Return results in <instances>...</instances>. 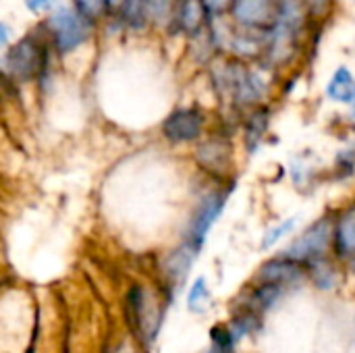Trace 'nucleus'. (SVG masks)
I'll list each match as a JSON object with an SVG mask.
<instances>
[{"label": "nucleus", "instance_id": "nucleus-29", "mask_svg": "<svg viewBox=\"0 0 355 353\" xmlns=\"http://www.w3.org/2000/svg\"><path fill=\"white\" fill-rule=\"evenodd\" d=\"M354 268H355V262H354Z\"/></svg>", "mask_w": 355, "mask_h": 353}, {"label": "nucleus", "instance_id": "nucleus-26", "mask_svg": "<svg viewBox=\"0 0 355 353\" xmlns=\"http://www.w3.org/2000/svg\"><path fill=\"white\" fill-rule=\"evenodd\" d=\"M12 44V29L6 21H0V54Z\"/></svg>", "mask_w": 355, "mask_h": 353}, {"label": "nucleus", "instance_id": "nucleus-9", "mask_svg": "<svg viewBox=\"0 0 355 353\" xmlns=\"http://www.w3.org/2000/svg\"><path fill=\"white\" fill-rule=\"evenodd\" d=\"M208 19H210V15L206 12V8L202 6L200 0H179L168 33L185 35L189 40L208 27Z\"/></svg>", "mask_w": 355, "mask_h": 353}, {"label": "nucleus", "instance_id": "nucleus-5", "mask_svg": "<svg viewBox=\"0 0 355 353\" xmlns=\"http://www.w3.org/2000/svg\"><path fill=\"white\" fill-rule=\"evenodd\" d=\"M227 17L243 31L268 35L279 23V0H233Z\"/></svg>", "mask_w": 355, "mask_h": 353}, {"label": "nucleus", "instance_id": "nucleus-19", "mask_svg": "<svg viewBox=\"0 0 355 353\" xmlns=\"http://www.w3.org/2000/svg\"><path fill=\"white\" fill-rule=\"evenodd\" d=\"M69 2H71L85 19H89V21L96 23L98 27L108 19L104 0H69Z\"/></svg>", "mask_w": 355, "mask_h": 353}, {"label": "nucleus", "instance_id": "nucleus-21", "mask_svg": "<svg viewBox=\"0 0 355 353\" xmlns=\"http://www.w3.org/2000/svg\"><path fill=\"white\" fill-rule=\"evenodd\" d=\"M333 173L339 181L355 175V148H341L335 156Z\"/></svg>", "mask_w": 355, "mask_h": 353}, {"label": "nucleus", "instance_id": "nucleus-15", "mask_svg": "<svg viewBox=\"0 0 355 353\" xmlns=\"http://www.w3.org/2000/svg\"><path fill=\"white\" fill-rule=\"evenodd\" d=\"M114 19L119 21L121 29L129 33H144L152 27L144 0H125L121 12Z\"/></svg>", "mask_w": 355, "mask_h": 353}, {"label": "nucleus", "instance_id": "nucleus-4", "mask_svg": "<svg viewBox=\"0 0 355 353\" xmlns=\"http://www.w3.org/2000/svg\"><path fill=\"white\" fill-rule=\"evenodd\" d=\"M208 117L200 106H177L160 123V135L171 146L198 144L206 135Z\"/></svg>", "mask_w": 355, "mask_h": 353}, {"label": "nucleus", "instance_id": "nucleus-27", "mask_svg": "<svg viewBox=\"0 0 355 353\" xmlns=\"http://www.w3.org/2000/svg\"><path fill=\"white\" fill-rule=\"evenodd\" d=\"M104 4H106V12H108V19H114L119 12H121V8H123V4H125V0H104Z\"/></svg>", "mask_w": 355, "mask_h": 353}, {"label": "nucleus", "instance_id": "nucleus-3", "mask_svg": "<svg viewBox=\"0 0 355 353\" xmlns=\"http://www.w3.org/2000/svg\"><path fill=\"white\" fill-rule=\"evenodd\" d=\"M233 191V183H220L218 187L210 189L208 193H204L198 202V206L193 208V214L189 218L187 225V233H185V243L196 250L200 254V250L204 248L210 229L214 227V223L220 218V214L227 208V202L231 198Z\"/></svg>", "mask_w": 355, "mask_h": 353}, {"label": "nucleus", "instance_id": "nucleus-24", "mask_svg": "<svg viewBox=\"0 0 355 353\" xmlns=\"http://www.w3.org/2000/svg\"><path fill=\"white\" fill-rule=\"evenodd\" d=\"M56 4H58V0H23V6H25L31 15H46V12H50Z\"/></svg>", "mask_w": 355, "mask_h": 353}, {"label": "nucleus", "instance_id": "nucleus-17", "mask_svg": "<svg viewBox=\"0 0 355 353\" xmlns=\"http://www.w3.org/2000/svg\"><path fill=\"white\" fill-rule=\"evenodd\" d=\"M306 270H308L310 279L316 283V287H320V289H333L337 285V270L324 256L306 262Z\"/></svg>", "mask_w": 355, "mask_h": 353}, {"label": "nucleus", "instance_id": "nucleus-23", "mask_svg": "<svg viewBox=\"0 0 355 353\" xmlns=\"http://www.w3.org/2000/svg\"><path fill=\"white\" fill-rule=\"evenodd\" d=\"M291 177H293V183H295L297 187H302L304 183L310 185L312 179H314V171H312V166H308L306 162H293V166H291Z\"/></svg>", "mask_w": 355, "mask_h": 353}, {"label": "nucleus", "instance_id": "nucleus-6", "mask_svg": "<svg viewBox=\"0 0 355 353\" xmlns=\"http://www.w3.org/2000/svg\"><path fill=\"white\" fill-rule=\"evenodd\" d=\"M196 162L198 166L210 175L212 179L218 181H227L231 171H233V144L229 137H223L220 133H212V135H204L198 141L196 148Z\"/></svg>", "mask_w": 355, "mask_h": 353}, {"label": "nucleus", "instance_id": "nucleus-25", "mask_svg": "<svg viewBox=\"0 0 355 353\" xmlns=\"http://www.w3.org/2000/svg\"><path fill=\"white\" fill-rule=\"evenodd\" d=\"M200 2H202V6L206 8V12L210 17H218V15H227L229 12L233 0H200Z\"/></svg>", "mask_w": 355, "mask_h": 353}, {"label": "nucleus", "instance_id": "nucleus-22", "mask_svg": "<svg viewBox=\"0 0 355 353\" xmlns=\"http://www.w3.org/2000/svg\"><path fill=\"white\" fill-rule=\"evenodd\" d=\"M233 347H235V339L231 337L229 329L218 327L212 331V343L206 353H233Z\"/></svg>", "mask_w": 355, "mask_h": 353}, {"label": "nucleus", "instance_id": "nucleus-13", "mask_svg": "<svg viewBox=\"0 0 355 353\" xmlns=\"http://www.w3.org/2000/svg\"><path fill=\"white\" fill-rule=\"evenodd\" d=\"M327 98L335 104L349 106L355 102V75L345 67H337L327 83Z\"/></svg>", "mask_w": 355, "mask_h": 353}, {"label": "nucleus", "instance_id": "nucleus-14", "mask_svg": "<svg viewBox=\"0 0 355 353\" xmlns=\"http://www.w3.org/2000/svg\"><path fill=\"white\" fill-rule=\"evenodd\" d=\"M312 21L308 0H279V25L304 33Z\"/></svg>", "mask_w": 355, "mask_h": 353}, {"label": "nucleus", "instance_id": "nucleus-2", "mask_svg": "<svg viewBox=\"0 0 355 353\" xmlns=\"http://www.w3.org/2000/svg\"><path fill=\"white\" fill-rule=\"evenodd\" d=\"M37 25L58 60L85 48L98 31V25L85 19L71 2L56 4Z\"/></svg>", "mask_w": 355, "mask_h": 353}, {"label": "nucleus", "instance_id": "nucleus-18", "mask_svg": "<svg viewBox=\"0 0 355 353\" xmlns=\"http://www.w3.org/2000/svg\"><path fill=\"white\" fill-rule=\"evenodd\" d=\"M210 306V289H208V283L204 277H198L193 281V285L189 287V293H187V308L193 312V314H202L206 312V308Z\"/></svg>", "mask_w": 355, "mask_h": 353}, {"label": "nucleus", "instance_id": "nucleus-20", "mask_svg": "<svg viewBox=\"0 0 355 353\" xmlns=\"http://www.w3.org/2000/svg\"><path fill=\"white\" fill-rule=\"evenodd\" d=\"M297 227V216H291V218H285L281 221L279 225L270 227L264 237H262V250H270L272 246H277L279 241H283L287 235H291Z\"/></svg>", "mask_w": 355, "mask_h": 353}, {"label": "nucleus", "instance_id": "nucleus-12", "mask_svg": "<svg viewBox=\"0 0 355 353\" xmlns=\"http://www.w3.org/2000/svg\"><path fill=\"white\" fill-rule=\"evenodd\" d=\"M333 248L341 258H355V202L343 208L333 223Z\"/></svg>", "mask_w": 355, "mask_h": 353}, {"label": "nucleus", "instance_id": "nucleus-7", "mask_svg": "<svg viewBox=\"0 0 355 353\" xmlns=\"http://www.w3.org/2000/svg\"><path fill=\"white\" fill-rule=\"evenodd\" d=\"M333 223H335V218L320 216L300 237L293 239V243L285 250V256H289L302 264L324 256L333 243Z\"/></svg>", "mask_w": 355, "mask_h": 353}, {"label": "nucleus", "instance_id": "nucleus-8", "mask_svg": "<svg viewBox=\"0 0 355 353\" xmlns=\"http://www.w3.org/2000/svg\"><path fill=\"white\" fill-rule=\"evenodd\" d=\"M129 314H131V322H133V329L137 331V335L146 343H152L156 333H158L160 310H158L154 298L150 295V291H146L144 287L131 289V293H129Z\"/></svg>", "mask_w": 355, "mask_h": 353}, {"label": "nucleus", "instance_id": "nucleus-28", "mask_svg": "<svg viewBox=\"0 0 355 353\" xmlns=\"http://www.w3.org/2000/svg\"><path fill=\"white\" fill-rule=\"evenodd\" d=\"M349 119L355 123V102L354 104H349Z\"/></svg>", "mask_w": 355, "mask_h": 353}, {"label": "nucleus", "instance_id": "nucleus-1", "mask_svg": "<svg viewBox=\"0 0 355 353\" xmlns=\"http://www.w3.org/2000/svg\"><path fill=\"white\" fill-rule=\"evenodd\" d=\"M54 60H58L56 54L40 25H35L0 54V83L12 87L52 83Z\"/></svg>", "mask_w": 355, "mask_h": 353}, {"label": "nucleus", "instance_id": "nucleus-11", "mask_svg": "<svg viewBox=\"0 0 355 353\" xmlns=\"http://www.w3.org/2000/svg\"><path fill=\"white\" fill-rule=\"evenodd\" d=\"M272 121V110L268 104H258L245 112L243 119V146L248 154H256L268 135Z\"/></svg>", "mask_w": 355, "mask_h": 353}, {"label": "nucleus", "instance_id": "nucleus-16", "mask_svg": "<svg viewBox=\"0 0 355 353\" xmlns=\"http://www.w3.org/2000/svg\"><path fill=\"white\" fill-rule=\"evenodd\" d=\"M150 17V25L154 29H164L168 31L175 19V10L179 0H144Z\"/></svg>", "mask_w": 355, "mask_h": 353}, {"label": "nucleus", "instance_id": "nucleus-10", "mask_svg": "<svg viewBox=\"0 0 355 353\" xmlns=\"http://www.w3.org/2000/svg\"><path fill=\"white\" fill-rule=\"evenodd\" d=\"M306 275V264L289 258V256H279L268 260L266 264H262V268L258 270V281L260 283H272L279 287H287V285H295L304 279Z\"/></svg>", "mask_w": 355, "mask_h": 353}]
</instances>
